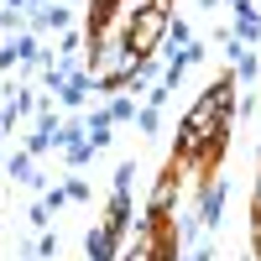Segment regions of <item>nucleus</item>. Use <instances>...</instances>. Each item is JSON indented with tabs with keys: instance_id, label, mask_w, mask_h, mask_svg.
I'll use <instances>...</instances> for the list:
<instances>
[{
	"instance_id": "obj_7",
	"label": "nucleus",
	"mask_w": 261,
	"mask_h": 261,
	"mask_svg": "<svg viewBox=\"0 0 261 261\" xmlns=\"http://www.w3.org/2000/svg\"><path fill=\"white\" fill-rule=\"evenodd\" d=\"M235 37L241 42H261V11L251 0H235Z\"/></svg>"
},
{
	"instance_id": "obj_16",
	"label": "nucleus",
	"mask_w": 261,
	"mask_h": 261,
	"mask_svg": "<svg viewBox=\"0 0 261 261\" xmlns=\"http://www.w3.org/2000/svg\"><path fill=\"white\" fill-rule=\"evenodd\" d=\"M251 214H261V167H256V188H251Z\"/></svg>"
},
{
	"instance_id": "obj_15",
	"label": "nucleus",
	"mask_w": 261,
	"mask_h": 261,
	"mask_svg": "<svg viewBox=\"0 0 261 261\" xmlns=\"http://www.w3.org/2000/svg\"><path fill=\"white\" fill-rule=\"evenodd\" d=\"M167 42H172V47H188V42H193V32H188V21H172V32H167Z\"/></svg>"
},
{
	"instance_id": "obj_12",
	"label": "nucleus",
	"mask_w": 261,
	"mask_h": 261,
	"mask_svg": "<svg viewBox=\"0 0 261 261\" xmlns=\"http://www.w3.org/2000/svg\"><path fill=\"white\" fill-rule=\"evenodd\" d=\"M136 125L146 130V136H157V125H162V115H157V110H151V105H146V110H136Z\"/></svg>"
},
{
	"instance_id": "obj_11",
	"label": "nucleus",
	"mask_w": 261,
	"mask_h": 261,
	"mask_svg": "<svg viewBox=\"0 0 261 261\" xmlns=\"http://www.w3.org/2000/svg\"><path fill=\"white\" fill-rule=\"evenodd\" d=\"M63 188H68V204H89V183H84V178H68Z\"/></svg>"
},
{
	"instance_id": "obj_10",
	"label": "nucleus",
	"mask_w": 261,
	"mask_h": 261,
	"mask_svg": "<svg viewBox=\"0 0 261 261\" xmlns=\"http://www.w3.org/2000/svg\"><path fill=\"white\" fill-rule=\"evenodd\" d=\"M105 110H110V120H115V125H120V120H136V99H125V94H120V99L105 105Z\"/></svg>"
},
{
	"instance_id": "obj_9",
	"label": "nucleus",
	"mask_w": 261,
	"mask_h": 261,
	"mask_svg": "<svg viewBox=\"0 0 261 261\" xmlns=\"http://www.w3.org/2000/svg\"><path fill=\"white\" fill-rule=\"evenodd\" d=\"M89 157H94V146H89V136H84V141H68V146H63V162H68V167H84Z\"/></svg>"
},
{
	"instance_id": "obj_13",
	"label": "nucleus",
	"mask_w": 261,
	"mask_h": 261,
	"mask_svg": "<svg viewBox=\"0 0 261 261\" xmlns=\"http://www.w3.org/2000/svg\"><path fill=\"white\" fill-rule=\"evenodd\" d=\"M32 251H37L42 261H58V251H63V246H58V235H42V241H37Z\"/></svg>"
},
{
	"instance_id": "obj_14",
	"label": "nucleus",
	"mask_w": 261,
	"mask_h": 261,
	"mask_svg": "<svg viewBox=\"0 0 261 261\" xmlns=\"http://www.w3.org/2000/svg\"><path fill=\"white\" fill-rule=\"evenodd\" d=\"M130 178H136V162H120L115 167V193H130Z\"/></svg>"
},
{
	"instance_id": "obj_6",
	"label": "nucleus",
	"mask_w": 261,
	"mask_h": 261,
	"mask_svg": "<svg viewBox=\"0 0 261 261\" xmlns=\"http://www.w3.org/2000/svg\"><path fill=\"white\" fill-rule=\"evenodd\" d=\"M68 21H73L68 6H37V11H32V32H37V37H42V32H63Z\"/></svg>"
},
{
	"instance_id": "obj_1",
	"label": "nucleus",
	"mask_w": 261,
	"mask_h": 261,
	"mask_svg": "<svg viewBox=\"0 0 261 261\" xmlns=\"http://www.w3.org/2000/svg\"><path fill=\"white\" fill-rule=\"evenodd\" d=\"M172 21H178V16H172V0H151L146 11H136V16L125 21V47L136 53V63L141 58H157V47L167 42V32H172Z\"/></svg>"
},
{
	"instance_id": "obj_2",
	"label": "nucleus",
	"mask_w": 261,
	"mask_h": 261,
	"mask_svg": "<svg viewBox=\"0 0 261 261\" xmlns=\"http://www.w3.org/2000/svg\"><path fill=\"white\" fill-rule=\"evenodd\" d=\"M178 178H183V162L167 157L162 178L151 183V199H146V220H162V214H178Z\"/></svg>"
},
{
	"instance_id": "obj_17",
	"label": "nucleus",
	"mask_w": 261,
	"mask_h": 261,
	"mask_svg": "<svg viewBox=\"0 0 261 261\" xmlns=\"http://www.w3.org/2000/svg\"><path fill=\"white\" fill-rule=\"evenodd\" d=\"M251 246L261 251V214H251Z\"/></svg>"
},
{
	"instance_id": "obj_4",
	"label": "nucleus",
	"mask_w": 261,
	"mask_h": 261,
	"mask_svg": "<svg viewBox=\"0 0 261 261\" xmlns=\"http://www.w3.org/2000/svg\"><path fill=\"white\" fill-rule=\"evenodd\" d=\"M120 251H125V241H115L105 225H94L89 235H84V256L89 261H120Z\"/></svg>"
},
{
	"instance_id": "obj_5",
	"label": "nucleus",
	"mask_w": 261,
	"mask_h": 261,
	"mask_svg": "<svg viewBox=\"0 0 261 261\" xmlns=\"http://www.w3.org/2000/svg\"><path fill=\"white\" fill-rule=\"evenodd\" d=\"M105 230L115 235V241H125V230H130V193H115L110 199V209H105V220H99Z\"/></svg>"
},
{
	"instance_id": "obj_8",
	"label": "nucleus",
	"mask_w": 261,
	"mask_h": 261,
	"mask_svg": "<svg viewBox=\"0 0 261 261\" xmlns=\"http://www.w3.org/2000/svg\"><path fill=\"white\" fill-rule=\"evenodd\" d=\"M11 178H21L27 188L42 183V178H37V167H32V151H16V157H11Z\"/></svg>"
},
{
	"instance_id": "obj_3",
	"label": "nucleus",
	"mask_w": 261,
	"mask_h": 261,
	"mask_svg": "<svg viewBox=\"0 0 261 261\" xmlns=\"http://www.w3.org/2000/svg\"><path fill=\"white\" fill-rule=\"evenodd\" d=\"M220 214H225V178H209L199 183V225L220 230Z\"/></svg>"
}]
</instances>
